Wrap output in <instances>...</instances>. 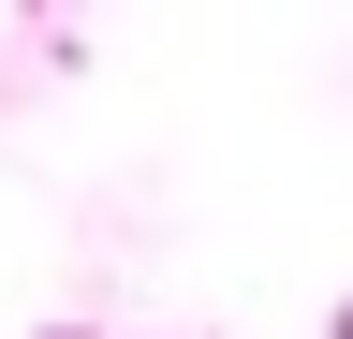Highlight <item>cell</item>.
<instances>
[{
  "label": "cell",
  "instance_id": "6da1fadb",
  "mask_svg": "<svg viewBox=\"0 0 353 339\" xmlns=\"http://www.w3.org/2000/svg\"><path fill=\"white\" fill-rule=\"evenodd\" d=\"M59 339H74V325H59Z\"/></svg>",
  "mask_w": 353,
  "mask_h": 339
}]
</instances>
